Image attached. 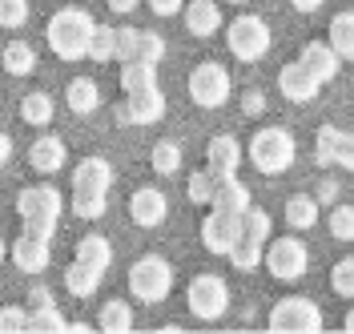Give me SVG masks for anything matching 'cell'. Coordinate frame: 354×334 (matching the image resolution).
<instances>
[{"label":"cell","mask_w":354,"mask_h":334,"mask_svg":"<svg viewBox=\"0 0 354 334\" xmlns=\"http://www.w3.org/2000/svg\"><path fill=\"white\" fill-rule=\"evenodd\" d=\"M93 33H97V21L88 17V8H77V4L57 8L53 21H48V28H44L48 48H53L61 61H81V57H88Z\"/></svg>","instance_id":"1"},{"label":"cell","mask_w":354,"mask_h":334,"mask_svg":"<svg viewBox=\"0 0 354 334\" xmlns=\"http://www.w3.org/2000/svg\"><path fill=\"white\" fill-rule=\"evenodd\" d=\"M245 154H250V165L266 174V178H278V174H286L290 165L298 161V141L290 129L282 125H266L258 133L250 137V145H245Z\"/></svg>","instance_id":"2"},{"label":"cell","mask_w":354,"mask_h":334,"mask_svg":"<svg viewBox=\"0 0 354 334\" xmlns=\"http://www.w3.org/2000/svg\"><path fill=\"white\" fill-rule=\"evenodd\" d=\"M61 194H57V185H28L17 194V214H21V222L28 234H41V238H53L57 234V222H61Z\"/></svg>","instance_id":"3"},{"label":"cell","mask_w":354,"mask_h":334,"mask_svg":"<svg viewBox=\"0 0 354 334\" xmlns=\"http://www.w3.org/2000/svg\"><path fill=\"white\" fill-rule=\"evenodd\" d=\"M169 290H174V266L161 254H145L129 266V294L137 302H145V306L165 302Z\"/></svg>","instance_id":"4"},{"label":"cell","mask_w":354,"mask_h":334,"mask_svg":"<svg viewBox=\"0 0 354 334\" xmlns=\"http://www.w3.org/2000/svg\"><path fill=\"white\" fill-rule=\"evenodd\" d=\"M185 89H189V101H194L198 109H221V105L230 101V93H234V81H230V68L225 65L201 61V65L189 73Z\"/></svg>","instance_id":"5"},{"label":"cell","mask_w":354,"mask_h":334,"mask_svg":"<svg viewBox=\"0 0 354 334\" xmlns=\"http://www.w3.org/2000/svg\"><path fill=\"white\" fill-rule=\"evenodd\" d=\"M270 24L262 17H238V21H230L225 28V45L230 53L242 61V65H254V61H262L266 53H270Z\"/></svg>","instance_id":"6"},{"label":"cell","mask_w":354,"mask_h":334,"mask_svg":"<svg viewBox=\"0 0 354 334\" xmlns=\"http://www.w3.org/2000/svg\"><path fill=\"white\" fill-rule=\"evenodd\" d=\"M185 306L194 318L201 322H214L221 314L230 310V286H225V278L218 274H198V278H189V286H185Z\"/></svg>","instance_id":"7"},{"label":"cell","mask_w":354,"mask_h":334,"mask_svg":"<svg viewBox=\"0 0 354 334\" xmlns=\"http://www.w3.org/2000/svg\"><path fill=\"white\" fill-rule=\"evenodd\" d=\"M270 331L274 334H314V331H322V310H318L314 298L290 294V298H282L270 310Z\"/></svg>","instance_id":"8"},{"label":"cell","mask_w":354,"mask_h":334,"mask_svg":"<svg viewBox=\"0 0 354 334\" xmlns=\"http://www.w3.org/2000/svg\"><path fill=\"white\" fill-rule=\"evenodd\" d=\"M266 270H270L278 282H298V278H306V270H310L306 242H298V238H278V242H270V250H266Z\"/></svg>","instance_id":"9"},{"label":"cell","mask_w":354,"mask_h":334,"mask_svg":"<svg viewBox=\"0 0 354 334\" xmlns=\"http://www.w3.org/2000/svg\"><path fill=\"white\" fill-rule=\"evenodd\" d=\"M242 238V214H225V210H214L201 218V245L214 254V258H230V250Z\"/></svg>","instance_id":"10"},{"label":"cell","mask_w":354,"mask_h":334,"mask_svg":"<svg viewBox=\"0 0 354 334\" xmlns=\"http://www.w3.org/2000/svg\"><path fill=\"white\" fill-rule=\"evenodd\" d=\"M165 117V93L149 85V89L129 93V101L117 109V125H157Z\"/></svg>","instance_id":"11"},{"label":"cell","mask_w":354,"mask_h":334,"mask_svg":"<svg viewBox=\"0 0 354 334\" xmlns=\"http://www.w3.org/2000/svg\"><path fill=\"white\" fill-rule=\"evenodd\" d=\"M129 218H133V225H141V230H153V225H161L169 218V198H165L157 185H141L129 198Z\"/></svg>","instance_id":"12"},{"label":"cell","mask_w":354,"mask_h":334,"mask_svg":"<svg viewBox=\"0 0 354 334\" xmlns=\"http://www.w3.org/2000/svg\"><path fill=\"white\" fill-rule=\"evenodd\" d=\"M53 238H41V234H28L24 230L21 238L12 242V262H17V270L21 274H44L48 270V262H53Z\"/></svg>","instance_id":"13"},{"label":"cell","mask_w":354,"mask_h":334,"mask_svg":"<svg viewBox=\"0 0 354 334\" xmlns=\"http://www.w3.org/2000/svg\"><path fill=\"white\" fill-rule=\"evenodd\" d=\"M318 89H322V81H318V77H310L298 61H290V65L278 68V93H282L286 101H294V105H306V101H314V97H318Z\"/></svg>","instance_id":"14"},{"label":"cell","mask_w":354,"mask_h":334,"mask_svg":"<svg viewBox=\"0 0 354 334\" xmlns=\"http://www.w3.org/2000/svg\"><path fill=\"white\" fill-rule=\"evenodd\" d=\"M298 65L306 68L310 77H318V81L326 85V81H334L342 57H338V48H334L330 41H310V45H302V53H298Z\"/></svg>","instance_id":"15"},{"label":"cell","mask_w":354,"mask_h":334,"mask_svg":"<svg viewBox=\"0 0 354 334\" xmlns=\"http://www.w3.org/2000/svg\"><path fill=\"white\" fill-rule=\"evenodd\" d=\"M205 165H209L218 178L238 174V165H242V141H238L234 133L209 137V145H205Z\"/></svg>","instance_id":"16"},{"label":"cell","mask_w":354,"mask_h":334,"mask_svg":"<svg viewBox=\"0 0 354 334\" xmlns=\"http://www.w3.org/2000/svg\"><path fill=\"white\" fill-rule=\"evenodd\" d=\"M65 161H68V145L57 133H44L28 145V165H32L37 174H61Z\"/></svg>","instance_id":"17"},{"label":"cell","mask_w":354,"mask_h":334,"mask_svg":"<svg viewBox=\"0 0 354 334\" xmlns=\"http://www.w3.org/2000/svg\"><path fill=\"white\" fill-rule=\"evenodd\" d=\"M181 17H185V33L189 37H214V33H221V8L214 0H189L181 8Z\"/></svg>","instance_id":"18"},{"label":"cell","mask_w":354,"mask_h":334,"mask_svg":"<svg viewBox=\"0 0 354 334\" xmlns=\"http://www.w3.org/2000/svg\"><path fill=\"white\" fill-rule=\"evenodd\" d=\"M113 185V165L105 157H85V161H77V169H73V189H101V194H109Z\"/></svg>","instance_id":"19"},{"label":"cell","mask_w":354,"mask_h":334,"mask_svg":"<svg viewBox=\"0 0 354 334\" xmlns=\"http://www.w3.org/2000/svg\"><path fill=\"white\" fill-rule=\"evenodd\" d=\"M65 105L68 113H77V117H88V113L101 109V89H97V81H88V77H73L65 89Z\"/></svg>","instance_id":"20"},{"label":"cell","mask_w":354,"mask_h":334,"mask_svg":"<svg viewBox=\"0 0 354 334\" xmlns=\"http://www.w3.org/2000/svg\"><path fill=\"white\" fill-rule=\"evenodd\" d=\"M101 278H105V270H97V266H88V262H77V258H73V266L65 270V290L73 294V298H93L97 286H101Z\"/></svg>","instance_id":"21"},{"label":"cell","mask_w":354,"mask_h":334,"mask_svg":"<svg viewBox=\"0 0 354 334\" xmlns=\"http://www.w3.org/2000/svg\"><path fill=\"white\" fill-rule=\"evenodd\" d=\"M0 65L8 77H32L37 73V48L24 45V41H8L0 48Z\"/></svg>","instance_id":"22"},{"label":"cell","mask_w":354,"mask_h":334,"mask_svg":"<svg viewBox=\"0 0 354 334\" xmlns=\"http://www.w3.org/2000/svg\"><path fill=\"white\" fill-rule=\"evenodd\" d=\"M214 210H225V214H245L250 210V189L234 178H218V189H214Z\"/></svg>","instance_id":"23"},{"label":"cell","mask_w":354,"mask_h":334,"mask_svg":"<svg viewBox=\"0 0 354 334\" xmlns=\"http://www.w3.org/2000/svg\"><path fill=\"white\" fill-rule=\"evenodd\" d=\"M97 331H105V334H125V331H133V306L125 302V298H109V302L101 306Z\"/></svg>","instance_id":"24"},{"label":"cell","mask_w":354,"mask_h":334,"mask_svg":"<svg viewBox=\"0 0 354 334\" xmlns=\"http://www.w3.org/2000/svg\"><path fill=\"white\" fill-rule=\"evenodd\" d=\"M157 85V65L153 61H145V57H133L121 65V89L125 93H137V89H149Z\"/></svg>","instance_id":"25"},{"label":"cell","mask_w":354,"mask_h":334,"mask_svg":"<svg viewBox=\"0 0 354 334\" xmlns=\"http://www.w3.org/2000/svg\"><path fill=\"white\" fill-rule=\"evenodd\" d=\"M286 225L290 230H314V225H318V198L294 194V198L286 201Z\"/></svg>","instance_id":"26"},{"label":"cell","mask_w":354,"mask_h":334,"mask_svg":"<svg viewBox=\"0 0 354 334\" xmlns=\"http://www.w3.org/2000/svg\"><path fill=\"white\" fill-rule=\"evenodd\" d=\"M181 161H185V154H181V145L177 141H157L153 149H149V165H153V174H161V178H174V174H181Z\"/></svg>","instance_id":"27"},{"label":"cell","mask_w":354,"mask_h":334,"mask_svg":"<svg viewBox=\"0 0 354 334\" xmlns=\"http://www.w3.org/2000/svg\"><path fill=\"white\" fill-rule=\"evenodd\" d=\"M77 262H88V266H97V270H109V262H113L109 238H101V234L81 238V242H77Z\"/></svg>","instance_id":"28"},{"label":"cell","mask_w":354,"mask_h":334,"mask_svg":"<svg viewBox=\"0 0 354 334\" xmlns=\"http://www.w3.org/2000/svg\"><path fill=\"white\" fill-rule=\"evenodd\" d=\"M326 41L338 48V57H342V61H354V12H338V17H334Z\"/></svg>","instance_id":"29"},{"label":"cell","mask_w":354,"mask_h":334,"mask_svg":"<svg viewBox=\"0 0 354 334\" xmlns=\"http://www.w3.org/2000/svg\"><path fill=\"white\" fill-rule=\"evenodd\" d=\"M230 262H234V270H254L266 262V242H258V238H250V234H242L238 238V245L230 250Z\"/></svg>","instance_id":"30"},{"label":"cell","mask_w":354,"mask_h":334,"mask_svg":"<svg viewBox=\"0 0 354 334\" xmlns=\"http://www.w3.org/2000/svg\"><path fill=\"white\" fill-rule=\"evenodd\" d=\"M88 61H97V65H109V61H117V28H109V24H97L93 45H88Z\"/></svg>","instance_id":"31"},{"label":"cell","mask_w":354,"mask_h":334,"mask_svg":"<svg viewBox=\"0 0 354 334\" xmlns=\"http://www.w3.org/2000/svg\"><path fill=\"white\" fill-rule=\"evenodd\" d=\"M73 214L88 218V222L105 218V194L101 189H73Z\"/></svg>","instance_id":"32"},{"label":"cell","mask_w":354,"mask_h":334,"mask_svg":"<svg viewBox=\"0 0 354 334\" xmlns=\"http://www.w3.org/2000/svg\"><path fill=\"white\" fill-rule=\"evenodd\" d=\"M214 189H218V174L205 165V169H198V174H189V181H185V194H189V201H198V205H214Z\"/></svg>","instance_id":"33"},{"label":"cell","mask_w":354,"mask_h":334,"mask_svg":"<svg viewBox=\"0 0 354 334\" xmlns=\"http://www.w3.org/2000/svg\"><path fill=\"white\" fill-rule=\"evenodd\" d=\"M21 117L28 125H48L53 121V97L48 93H28L21 101Z\"/></svg>","instance_id":"34"},{"label":"cell","mask_w":354,"mask_h":334,"mask_svg":"<svg viewBox=\"0 0 354 334\" xmlns=\"http://www.w3.org/2000/svg\"><path fill=\"white\" fill-rule=\"evenodd\" d=\"M338 137L342 129H334V125H318V137H314V165H334V149H338Z\"/></svg>","instance_id":"35"},{"label":"cell","mask_w":354,"mask_h":334,"mask_svg":"<svg viewBox=\"0 0 354 334\" xmlns=\"http://www.w3.org/2000/svg\"><path fill=\"white\" fill-rule=\"evenodd\" d=\"M330 290L338 294V298H354V258L334 262V270H330Z\"/></svg>","instance_id":"36"},{"label":"cell","mask_w":354,"mask_h":334,"mask_svg":"<svg viewBox=\"0 0 354 334\" xmlns=\"http://www.w3.org/2000/svg\"><path fill=\"white\" fill-rule=\"evenodd\" d=\"M270 230H274V222H270V214L266 210H245L242 214V234H250V238H258V242H270Z\"/></svg>","instance_id":"37"},{"label":"cell","mask_w":354,"mask_h":334,"mask_svg":"<svg viewBox=\"0 0 354 334\" xmlns=\"http://www.w3.org/2000/svg\"><path fill=\"white\" fill-rule=\"evenodd\" d=\"M330 234L338 242H354V205H334L330 210Z\"/></svg>","instance_id":"38"},{"label":"cell","mask_w":354,"mask_h":334,"mask_svg":"<svg viewBox=\"0 0 354 334\" xmlns=\"http://www.w3.org/2000/svg\"><path fill=\"white\" fill-rule=\"evenodd\" d=\"M133 57H141V28H133V24H121L117 28V61L125 65Z\"/></svg>","instance_id":"39"},{"label":"cell","mask_w":354,"mask_h":334,"mask_svg":"<svg viewBox=\"0 0 354 334\" xmlns=\"http://www.w3.org/2000/svg\"><path fill=\"white\" fill-rule=\"evenodd\" d=\"M28 331H68V322L61 318V310H57V302L53 306H41V310L28 314Z\"/></svg>","instance_id":"40"},{"label":"cell","mask_w":354,"mask_h":334,"mask_svg":"<svg viewBox=\"0 0 354 334\" xmlns=\"http://www.w3.org/2000/svg\"><path fill=\"white\" fill-rule=\"evenodd\" d=\"M28 24V0H0V28H24Z\"/></svg>","instance_id":"41"},{"label":"cell","mask_w":354,"mask_h":334,"mask_svg":"<svg viewBox=\"0 0 354 334\" xmlns=\"http://www.w3.org/2000/svg\"><path fill=\"white\" fill-rule=\"evenodd\" d=\"M28 306H4L0 310V334H17V331H28Z\"/></svg>","instance_id":"42"},{"label":"cell","mask_w":354,"mask_h":334,"mask_svg":"<svg viewBox=\"0 0 354 334\" xmlns=\"http://www.w3.org/2000/svg\"><path fill=\"white\" fill-rule=\"evenodd\" d=\"M141 57L153 61V65H161V57H165V37L153 33V28H145V33H141Z\"/></svg>","instance_id":"43"},{"label":"cell","mask_w":354,"mask_h":334,"mask_svg":"<svg viewBox=\"0 0 354 334\" xmlns=\"http://www.w3.org/2000/svg\"><path fill=\"white\" fill-rule=\"evenodd\" d=\"M334 165L354 174V133H342L338 137V149H334Z\"/></svg>","instance_id":"44"},{"label":"cell","mask_w":354,"mask_h":334,"mask_svg":"<svg viewBox=\"0 0 354 334\" xmlns=\"http://www.w3.org/2000/svg\"><path fill=\"white\" fill-rule=\"evenodd\" d=\"M145 4H149L153 17H177V12L185 8V0H145Z\"/></svg>","instance_id":"45"},{"label":"cell","mask_w":354,"mask_h":334,"mask_svg":"<svg viewBox=\"0 0 354 334\" xmlns=\"http://www.w3.org/2000/svg\"><path fill=\"white\" fill-rule=\"evenodd\" d=\"M262 109H266V97H262L258 89H250V93L242 97V113H245V117H258Z\"/></svg>","instance_id":"46"},{"label":"cell","mask_w":354,"mask_h":334,"mask_svg":"<svg viewBox=\"0 0 354 334\" xmlns=\"http://www.w3.org/2000/svg\"><path fill=\"white\" fill-rule=\"evenodd\" d=\"M41 306H53V290L32 286L28 290V310H41Z\"/></svg>","instance_id":"47"},{"label":"cell","mask_w":354,"mask_h":334,"mask_svg":"<svg viewBox=\"0 0 354 334\" xmlns=\"http://www.w3.org/2000/svg\"><path fill=\"white\" fill-rule=\"evenodd\" d=\"M322 4H326V0H290V8H294V12H302V17H310V12H318Z\"/></svg>","instance_id":"48"},{"label":"cell","mask_w":354,"mask_h":334,"mask_svg":"<svg viewBox=\"0 0 354 334\" xmlns=\"http://www.w3.org/2000/svg\"><path fill=\"white\" fill-rule=\"evenodd\" d=\"M105 4H109L117 17H129V12L137 8V4H141V0H105Z\"/></svg>","instance_id":"49"},{"label":"cell","mask_w":354,"mask_h":334,"mask_svg":"<svg viewBox=\"0 0 354 334\" xmlns=\"http://www.w3.org/2000/svg\"><path fill=\"white\" fill-rule=\"evenodd\" d=\"M8 161H12V137L0 129V165H8Z\"/></svg>","instance_id":"50"},{"label":"cell","mask_w":354,"mask_h":334,"mask_svg":"<svg viewBox=\"0 0 354 334\" xmlns=\"http://www.w3.org/2000/svg\"><path fill=\"white\" fill-rule=\"evenodd\" d=\"M338 198V185H334V181H322V185H318V201H334Z\"/></svg>","instance_id":"51"},{"label":"cell","mask_w":354,"mask_h":334,"mask_svg":"<svg viewBox=\"0 0 354 334\" xmlns=\"http://www.w3.org/2000/svg\"><path fill=\"white\" fill-rule=\"evenodd\" d=\"M342 331H346V334H354V306L346 310V318H342Z\"/></svg>","instance_id":"52"},{"label":"cell","mask_w":354,"mask_h":334,"mask_svg":"<svg viewBox=\"0 0 354 334\" xmlns=\"http://www.w3.org/2000/svg\"><path fill=\"white\" fill-rule=\"evenodd\" d=\"M4 258H8V245H4V238H0V262H4Z\"/></svg>","instance_id":"53"},{"label":"cell","mask_w":354,"mask_h":334,"mask_svg":"<svg viewBox=\"0 0 354 334\" xmlns=\"http://www.w3.org/2000/svg\"><path fill=\"white\" fill-rule=\"evenodd\" d=\"M225 4H245V0H225Z\"/></svg>","instance_id":"54"}]
</instances>
